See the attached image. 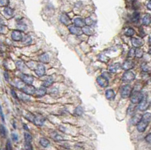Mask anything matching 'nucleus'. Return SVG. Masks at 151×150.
I'll return each instance as SVG.
<instances>
[{
    "mask_svg": "<svg viewBox=\"0 0 151 150\" xmlns=\"http://www.w3.org/2000/svg\"><path fill=\"white\" fill-rule=\"evenodd\" d=\"M150 121H151V113L150 112H146L143 115L141 121L137 125V130L139 132H143L146 130V128L147 127Z\"/></svg>",
    "mask_w": 151,
    "mask_h": 150,
    "instance_id": "f257e3e1",
    "label": "nucleus"
},
{
    "mask_svg": "<svg viewBox=\"0 0 151 150\" xmlns=\"http://www.w3.org/2000/svg\"><path fill=\"white\" fill-rule=\"evenodd\" d=\"M130 97H131V102L133 104H137L141 102V100L143 98V95L142 94L140 91L134 90L131 93V95Z\"/></svg>",
    "mask_w": 151,
    "mask_h": 150,
    "instance_id": "f03ea898",
    "label": "nucleus"
},
{
    "mask_svg": "<svg viewBox=\"0 0 151 150\" xmlns=\"http://www.w3.org/2000/svg\"><path fill=\"white\" fill-rule=\"evenodd\" d=\"M131 87L129 85H124L121 87L120 89V93H121V96L123 99H126L131 96Z\"/></svg>",
    "mask_w": 151,
    "mask_h": 150,
    "instance_id": "7ed1b4c3",
    "label": "nucleus"
},
{
    "mask_svg": "<svg viewBox=\"0 0 151 150\" xmlns=\"http://www.w3.org/2000/svg\"><path fill=\"white\" fill-rule=\"evenodd\" d=\"M135 78V75L131 71H126L122 75V81L124 82H131Z\"/></svg>",
    "mask_w": 151,
    "mask_h": 150,
    "instance_id": "20e7f679",
    "label": "nucleus"
},
{
    "mask_svg": "<svg viewBox=\"0 0 151 150\" xmlns=\"http://www.w3.org/2000/svg\"><path fill=\"white\" fill-rule=\"evenodd\" d=\"M23 92L26 94V95H33L35 93V91H36V89L35 87H33L32 85L31 84H29V85H25L24 87L22 89Z\"/></svg>",
    "mask_w": 151,
    "mask_h": 150,
    "instance_id": "39448f33",
    "label": "nucleus"
},
{
    "mask_svg": "<svg viewBox=\"0 0 151 150\" xmlns=\"http://www.w3.org/2000/svg\"><path fill=\"white\" fill-rule=\"evenodd\" d=\"M97 82L98 84H99L100 87H107L108 84H109V80L106 79L105 77H103L102 75H100V76H98V77L97 78Z\"/></svg>",
    "mask_w": 151,
    "mask_h": 150,
    "instance_id": "423d86ee",
    "label": "nucleus"
},
{
    "mask_svg": "<svg viewBox=\"0 0 151 150\" xmlns=\"http://www.w3.org/2000/svg\"><path fill=\"white\" fill-rule=\"evenodd\" d=\"M23 36L21 32L19 30H14L11 33V38L14 41H21V40H23Z\"/></svg>",
    "mask_w": 151,
    "mask_h": 150,
    "instance_id": "0eeeda50",
    "label": "nucleus"
},
{
    "mask_svg": "<svg viewBox=\"0 0 151 150\" xmlns=\"http://www.w3.org/2000/svg\"><path fill=\"white\" fill-rule=\"evenodd\" d=\"M149 104L146 98L143 96V99L141 100V102L138 105V109L140 110V111H145L149 108Z\"/></svg>",
    "mask_w": 151,
    "mask_h": 150,
    "instance_id": "6e6552de",
    "label": "nucleus"
},
{
    "mask_svg": "<svg viewBox=\"0 0 151 150\" xmlns=\"http://www.w3.org/2000/svg\"><path fill=\"white\" fill-rule=\"evenodd\" d=\"M21 77V80L26 84H32V83L33 82V78L27 74H21L20 75Z\"/></svg>",
    "mask_w": 151,
    "mask_h": 150,
    "instance_id": "1a4fd4ad",
    "label": "nucleus"
},
{
    "mask_svg": "<svg viewBox=\"0 0 151 150\" xmlns=\"http://www.w3.org/2000/svg\"><path fill=\"white\" fill-rule=\"evenodd\" d=\"M35 72V74L38 76H39V77L43 76L45 75V68L44 65H42V63L38 64V66H37Z\"/></svg>",
    "mask_w": 151,
    "mask_h": 150,
    "instance_id": "9d476101",
    "label": "nucleus"
},
{
    "mask_svg": "<svg viewBox=\"0 0 151 150\" xmlns=\"http://www.w3.org/2000/svg\"><path fill=\"white\" fill-rule=\"evenodd\" d=\"M69 30L72 34H74V35H80L83 32L82 29H81L80 27H78L76 26H69Z\"/></svg>",
    "mask_w": 151,
    "mask_h": 150,
    "instance_id": "9b49d317",
    "label": "nucleus"
},
{
    "mask_svg": "<svg viewBox=\"0 0 151 150\" xmlns=\"http://www.w3.org/2000/svg\"><path fill=\"white\" fill-rule=\"evenodd\" d=\"M45 121V118H44L43 116L39 115H35V116L33 122H34V124H35V125H37V126H42V125H43Z\"/></svg>",
    "mask_w": 151,
    "mask_h": 150,
    "instance_id": "f8f14e48",
    "label": "nucleus"
},
{
    "mask_svg": "<svg viewBox=\"0 0 151 150\" xmlns=\"http://www.w3.org/2000/svg\"><path fill=\"white\" fill-rule=\"evenodd\" d=\"M142 117H143V115H141L140 114H136V115H133L131 119V124L133 125H137L138 123L141 121Z\"/></svg>",
    "mask_w": 151,
    "mask_h": 150,
    "instance_id": "ddd939ff",
    "label": "nucleus"
},
{
    "mask_svg": "<svg viewBox=\"0 0 151 150\" xmlns=\"http://www.w3.org/2000/svg\"><path fill=\"white\" fill-rule=\"evenodd\" d=\"M133 67H134V63L131 60H126L122 66V68L123 69L126 70V71H128L129 69H131Z\"/></svg>",
    "mask_w": 151,
    "mask_h": 150,
    "instance_id": "4468645a",
    "label": "nucleus"
},
{
    "mask_svg": "<svg viewBox=\"0 0 151 150\" xmlns=\"http://www.w3.org/2000/svg\"><path fill=\"white\" fill-rule=\"evenodd\" d=\"M46 92H47V90H46L45 87L42 86V87H39L38 89H36V91H35V96H37V97H41V96H45V93H46Z\"/></svg>",
    "mask_w": 151,
    "mask_h": 150,
    "instance_id": "2eb2a0df",
    "label": "nucleus"
},
{
    "mask_svg": "<svg viewBox=\"0 0 151 150\" xmlns=\"http://www.w3.org/2000/svg\"><path fill=\"white\" fill-rule=\"evenodd\" d=\"M60 21L63 23L64 25H69L70 23H71V20L70 18L66 14H62L60 16Z\"/></svg>",
    "mask_w": 151,
    "mask_h": 150,
    "instance_id": "dca6fc26",
    "label": "nucleus"
},
{
    "mask_svg": "<svg viewBox=\"0 0 151 150\" xmlns=\"http://www.w3.org/2000/svg\"><path fill=\"white\" fill-rule=\"evenodd\" d=\"M131 43L132 44L136 47H139L140 46H142L143 44V41L141 38H131Z\"/></svg>",
    "mask_w": 151,
    "mask_h": 150,
    "instance_id": "f3484780",
    "label": "nucleus"
},
{
    "mask_svg": "<svg viewBox=\"0 0 151 150\" xmlns=\"http://www.w3.org/2000/svg\"><path fill=\"white\" fill-rule=\"evenodd\" d=\"M105 96H106V98L109 100H112V99H115V96H116V93L114 92L113 90L112 89H108L106 90L105 92Z\"/></svg>",
    "mask_w": 151,
    "mask_h": 150,
    "instance_id": "a211bd4d",
    "label": "nucleus"
},
{
    "mask_svg": "<svg viewBox=\"0 0 151 150\" xmlns=\"http://www.w3.org/2000/svg\"><path fill=\"white\" fill-rule=\"evenodd\" d=\"M121 69V65L118 63H114V64H112L110 66H109V72H112V73H116L117 72L119 69Z\"/></svg>",
    "mask_w": 151,
    "mask_h": 150,
    "instance_id": "6ab92c4d",
    "label": "nucleus"
},
{
    "mask_svg": "<svg viewBox=\"0 0 151 150\" xmlns=\"http://www.w3.org/2000/svg\"><path fill=\"white\" fill-rule=\"evenodd\" d=\"M74 23L78 27H82V26L84 27V26L85 24V22L81 17H76L74 19Z\"/></svg>",
    "mask_w": 151,
    "mask_h": 150,
    "instance_id": "aec40b11",
    "label": "nucleus"
},
{
    "mask_svg": "<svg viewBox=\"0 0 151 150\" xmlns=\"http://www.w3.org/2000/svg\"><path fill=\"white\" fill-rule=\"evenodd\" d=\"M54 82V79L51 76H48L43 81V86L44 87H48V86H51Z\"/></svg>",
    "mask_w": 151,
    "mask_h": 150,
    "instance_id": "412c9836",
    "label": "nucleus"
},
{
    "mask_svg": "<svg viewBox=\"0 0 151 150\" xmlns=\"http://www.w3.org/2000/svg\"><path fill=\"white\" fill-rule=\"evenodd\" d=\"M150 22H151V17H150V15L148 14H145L143 17V19H142L143 24L145 25V26H148L150 23Z\"/></svg>",
    "mask_w": 151,
    "mask_h": 150,
    "instance_id": "4be33fe9",
    "label": "nucleus"
},
{
    "mask_svg": "<svg viewBox=\"0 0 151 150\" xmlns=\"http://www.w3.org/2000/svg\"><path fill=\"white\" fill-rule=\"evenodd\" d=\"M17 28L18 30H20V31H24L27 29V26L26 25V23H24L22 21H20L17 23Z\"/></svg>",
    "mask_w": 151,
    "mask_h": 150,
    "instance_id": "5701e85b",
    "label": "nucleus"
},
{
    "mask_svg": "<svg viewBox=\"0 0 151 150\" xmlns=\"http://www.w3.org/2000/svg\"><path fill=\"white\" fill-rule=\"evenodd\" d=\"M82 31H83V32L85 33V34H86V35H93V33H94V31H93V29L90 27V26H84L83 27V29H82Z\"/></svg>",
    "mask_w": 151,
    "mask_h": 150,
    "instance_id": "b1692460",
    "label": "nucleus"
},
{
    "mask_svg": "<svg viewBox=\"0 0 151 150\" xmlns=\"http://www.w3.org/2000/svg\"><path fill=\"white\" fill-rule=\"evenodd\" d=\"M39 60L42 63H48L49 61V55L48 54H46V53L42 54L39 57Z\"/></svg>",
    "mask_w": 151,
    "mask_h": 150,
    "instance_id": "393cba45",
    "label": "nucleus"
},
{
    "mask_svg": "<svg viewBox=\"0 0 151 150\" xmlns=\"http://www.w3.org/2000/svg\"><path fill=\"white\" fill-rule=\"evenodd\" d=\"M14 85L19 89H23L25 86L24 84H23V81L22 80H20V79H16L14 81Z\"/></svg>",
    "mask_w": 151,
    "mask_h": 150,
    "instance_id": "a878e982",
    "label": "nucleus"
},
{
    "mask_svg": "<svg viewBox=\"0 0 151 150\" xmlns=\"http://www.w3.org/2000/svg\"><path fill=\"white\" fill-rule=\"evenodd\" d=\"M51 136V138L54 139L55 141H61V140L63 139V138L62 137V136H60V134H58V133H56V132L52 133Z\"/></svg>",
    "mask_w": 151,
    "mask_h": 150,
    "instance_id": "bb28decb",
    "label": "nucleus"
},
{
    "mask_svg": "<svg viewBox=\"0 0 151 150\" xmlns=\"http://www.w3.org/2000/svg\"><path fill=\"white\" fill-rule=\"evenodd\" d=\"M4 13H5V14L7 15L8 17H12L13 14H14V11H13V9H11V8L6 7V8L4 9Z\"/></svg>",
    "mask_w": 151,
    "mask_h": 150,
    "instance_id": "cd10ccee",
    "label": "nucleus"
},
{
    "mask_svg": "<svg viewBox=\"0 0 151 150\" xmlns=\"http://www.w3.org/2000/svg\"><path fill=\"white\" fill-rule=\"evenodd\" d=\"M39 142H40L41 145L43 146V147H45V148L48 147V146L49 145V144H50L49 140H48V139H45V138H41L40 140H39Z\"/></svg>",
    "mask_w": 151,
    "mask_h": 150,
    "instance_id": "c85d7f7f",
    "label": "nucleus"
},
{
    "mask_svg": "<svg viewBox=\"0 0 151 150\" xmlns=\"http://www.w3.org/2000/svg\"><path fill=\"white\" fill-rule=\"evenodd\" d=\"M24 138H25V142L26 143H31L32 137L29 133H24Z\"/></svg>",
    "mask_w": 151,
    "mask_h": 150,
    "instance_id": "c756f323",
    "label": "nucleus"
},
{
    "mask_svg": "<svg viewBox=\"0 0 151 150\" xmlns=\"http://www.w3.org/2000/svg\"><path fill=\"white\" fill-rule=\"evenodd\" d=\"M134 34V30L132 28H128L125 31V35L128 36V37H131L133 36Z\"/></svg>",
    "mask_w": 151,
    "mask_h": 150,
    "instance_id": "7c9ffc66",
    "label": "nucleus"
},
{
    "mask_svg": "<svg viewBox=\"0 0 151 150\" xmlns=\"http://www.w3.org/2000/svg\"><path fill=\"white\" fill-rule=\"evenodd\" d=\"M22 41L24 44H30L32 42V38L29 35H25L23 36Z\"/></svg>",
    "mask_w": 151,
    "mask_h": 150,
    "instance_id": "2f4dec72",
    "label": "nucleus"
},
{
    "mask_svg": "<svg viewBox=\"0 0 151 150\" xmlns=\"http://www.w3.org/2000/svg\"><path fill=\"white\" fill-rule=\"evenodd\" d=\"M83 109H82V106H78V107H76V109H75V114L76 115H79V116H80V115H82V114H83Z\"/></svg>",
    "mask_w": 151,
    "mask_h": 150,
    "instance_id": "473e14b6",
    "label": "nucleus"
},
{
    "mask_svg": "<svg viewBox=\"0 0 151 150\" xmlns=\"http://www.w3.org/2000/svg\"><path fill=\"white\" fill-rule=\"evenodd\" d=\"M143 50L140 49V48H137L135 50V56L138 58H141L143 57Z\"/></svg>",
    "mask_w": 151,
    "mask_h": 150,
    "instance_id": "72a5a7b5",
    "label": "nucleus"
},
{
    "mask_svg": "<svg viewBox=\"0 0 151 150\" xmlns=\"http://www.w3.org/2000/svg\"><path fill=\"white\" fill-rule=\"evenodd\" d=\"M139 18H140V14L137 12H134L132 16V20L134 22H137L139 20Z\"/></svg>",
    "mask_w": 151,
    "mask_h": 150,
    "instance_id": "f704fd0d",
    "label": "nucleus"
},
{
    "mask_svg": "<svg viewBox=\"0 0 151 150\" xmlns=\"http://www.w3.org/2000/svg\"><path fill=\"white\" fill-rule=\"evenodd\" d=\"M17 66L18 67V69L20 70H23L25 69V65H24L23 62H22V61H17Z\"/></svg>",
    "mask_w": 151,
    "mask_h": 150,
    "instance_id": "c9c22d12",
    "label": "nucleus"
},
{
    "mask_svg": "<svg viewBox=\"0 0 151 150\" xmlns=\"http://www.w3.org/2000/svg\"><path fill=\"white\" fill-rule=\"evenodd\" d=\"M85 24L88 25V26L93 25V23H94V21H93V20H92L91 17H87V18L85 20Z\"/></svg>",
    "mask_w": 151,
    "mask_h": 150,
    "instance_id": "e433bc0d",
    "label": "nucleus"
},
{
    "mask_svg": "<svg viewBox=\"0 0 151 150\" xmlns=\"http://www.w3.org/2000/svg\"><path fill=\"white\" fill-rule=\"evenodd\" d=\"M99 60L100 61H102V62H106L109 60V58L106 55H104V54H100L99 56Z\"/></svg>",
    "mask_w": 151,
    "mask_h": 150,
    "instance_id": "4c0bfd02",
    "label": "nucleus"
},
{
    "mask_svg": "<svg viewBox=\"0 0 151 150\" xmlns=\"http://www.w3.org/2000/svg\"><path fill=\"white\" fill-rule=\"evenodd\" d=\"M128 54V57H133L135 55V49L133 48V47L131 48Z\"/></svg>",
    "mask_w": 151,
    "mask_h": 150,
    "instance_id": "58836bf2",
    "label": "nucleus"
},
{
    "mask_svg": "<svg viewBox=\"0 0 151 150\" xmlns=\"http://www.w3.org/2000/svg\"><path fill=\"white\" fill-rule=\"evenodd\" d=\"M1 133H2V136H6V129H5V127L2 125V124H1Z\"/></svg>",
    "mask_w": 151,
    "mask_h": 150,
    "instance_id": "ea45409f",
    "label": "nucleus"
},
{
    "mask_svg": "<svg viewBox=\"0 0 151 150\" xmlns=\"http://www.w3.org/2000/svg\"><path fill=\"white\" fill-rule=\"evenodd\" d=\"M9 4V0H0L1 6H7Z\"/></svg>",
    "mask_w": 151,
    "mask_h": 150,
    "instance_id": "a19ab883",
    "label": "nucleus"
},
{
    "mask_svg": "<svg viewBox=\"0 0 151 150\" xmlns=\"http://www.w3.org/2000/svg\"><path fill=\"white\" fill-rule=\"evenodd\" d=\"M102 75L103 76V77H105L106 79H109L110 78V77H111V75H110V73L109 72H103V74H102Z\"/></svg>",
    "mask_w": 151,
    "mask_h": 150,
    "instance_id": "79ce46f5",
    "label": "nucleus"
},
{
    "mask_svg": "<svg viewBox=\"0 0 151 150\" xmlns=\"http://www.w3.org/2000/svg\"><path fill=\"white\" fill-rule=\"evenodd\" d=\"M25 149L26 150H32L31 143H25Z\"/></svg>",
    "mask_w": 151,
    "mask_h": 150,
    "instance_id": "37998d69",
    "label": "nucleus"
},
{
    "mask_svg": "<svg viewBox=\"0 0 151 150\" xmlns=\"http://www.w3.org/2000/svg\"><path fill=\"white\" fill-rule=\"evenodd\" d=\"M141 67H142V69L144 71V72H148L149 71V68H148V66L146 64V63H143V64H142V66H141Z\"/></svg>",
    "mask_w": 151,
    "mask_h": 150,
    "instance_id": "c03bdc74",
    "label": "nucleus"
},
{
    "mask_svg": "<svg viewBox=\"0 0 151 150\" xmlns=\"http://www.w3.org/2000/svg\"><path fill=\"white\" fill-rule=\"evenodd\" d=\"M145 139H146V141L148 143H150V144H151V133H149V134L145 137Z\"/></svg>",
    "mask_w": 151,
    "mask_h": 150,
    "instance_id": "a18cd8bd",
    "label": "nucleus"
},
{
    "mask_svg": "<svg viewBox=\"0 0 151 150\" xmlns=\"http://www.w3.org/2000/svg\"><path fill=\"white\" fill-rule=\"evenodd\" d=\"M11 138H12V139H13L14 141H17V140L18 139V136H17V134H16V133H12V134H11Z\"/></svg>",
    "mask_w": 151,
    "mask_h": 150,
    "instance_id": "49530a36",
    "label": "nucleus"
},
{
    "mask_svg": "<svg viewBox=\"0 0 151 150\" xmlns=\"http://www.w3.org/2000/svg\"><path fill=\"white\" fill-rule=\"evenodd\" d=\"M6 150H12L10 141H8V142H7V144H6Z\"/></svg>",
    "mask_w": 151,
    "mask_h": 150,
    "instance_id": "de8ad7c7",
    "label": "nucleus"
},
{
    "mask_svg": "<svg viewBox=\"0 0 151 150\" xmlns=\"http://www.w3.org/2000/svg\"><path fill=\"white\" fill-rule=\"evenodd\" d=\"M11 95L14 96V98L17 99V94H16V93H15V91H14V90H11Z\"/></svg>",
    "mask_w": 151,
    "mask_h": 150,
    "instance_id": "09e8293b",
    "label": "nucleus"
},
{
    "mask_svg": "<svg viewBox=\"0 0 151 150\" xmlns=\"http://www.w3.org/2000/svg\"><path fill=\"white\" fill-rule=\"evenodd\" d=\"M146 8H147L149 10H151V1H149L148 3L146 4Z\"/></svg>",
    "mask_w": 151,
    "mask_h": 150,
    "instance_id": "8fccbe9b",
    "label": "nucleus"
},
{
    "mask_svg": "<svg viewBox=\"0 0 151 150\" xmlns=\"http://www.w3.org/2000/svg\"><path fill=\"white\" fill-rule=\"evenodd\" d=\"M4 75H5V79H6V80H8V72H5Z\"/></svg>",
    "mask_w": 151,
    "mask_h": 150,
    "instance_id": "3c124183",
    "label": "nucleus"
},
{
    "mask_svg": "<svg viewBox=\"0 0 151 150\" xmlns=\"http://www.w3.org/2000/svg\"><path fill=\"white\" fill-rule=\"evenodd\" d=\"M1 117H2V120L4 121V115H3V112H2V110L1 109Z\"/></svg>",
    "mask_w": 151,
    "mask_h": 150,
    "instance_id": "603ef678",
    "label": "nucleus"
},
{
    "mask_svg": "<svg viewBox=\"0 0 151 150\" xmlns=\"http://www.w3.org/2000/svg\"><path fill=\"white\" fill-rule=\"evenodd\" d=\"M63 127L60 126V130H61L62 131H65V128H63Z\"/></svg>",
    "mask_w": 151,
    "mask_h": 150,
    "instance_id": "864d4df0",
    "label": "nucleus"
},
{
    "mask_svg": "<svg viewBox=\"0 0 151 150\" xmlns=\"http://www.w3.org/2000/svg\"><path fill=\"white\" fill-rule=\"evenodd\" d=\"M149 43L151 45V36H149Z\"/></svg>",
    "mask_w": 151,
    "mask_h": 150,
    "instance_id": "5fc2aeb1",
    "label": "nucleus"
},
{
    "mask_svg": "<svg viewBox=\"0 0 151 150\" xmlns=\"http://www.w3.org/2000/svg\"><path fill=\"white\" fill-rule=\"evenodd\" d=\"M149 54H151V47L149 48Z\"/></svg>",
    "mask_w": 151,
    "mask_h": 150,
    "instance_id": "6e6d98bb",
    "label": "nucleus"
}]
</instances>
